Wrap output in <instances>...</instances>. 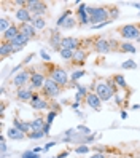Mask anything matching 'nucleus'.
<instances>
[{
    "mask_svg": "<svg viewBox=\"0 0 140 158\" xmlns=\"http://www.w3.org/2000/svg\"><path fill=\"white\" fill-rule=\"evenodd\" d=\"M88 15H89V21L92 23V26H97L102 23L108 21V11L105 10L104 6H88Z\"/></svg>",
    "mask_w": 140,
    "mask_h": 158,
    "instance_id": "1",
    "label": "nucleus"
},
{
    "mask_svg": "<svg viewBox=\"0 0 140 158\" xmlns=\"http://www.w3.org/2000/svg\"><path fill=\"white\" fill-rule=\"evenodd\" d=\"M113 91H115V86L108 85L105 81H100L96 85V94L100 98V101H110L111 96H113Z\"/></svg>",
    "mask_w": 140,
    "mask_h": 158,
    "instance_id": "2",
    "label": "nucleus"
},
{
    "mask_svg": "<svg viewBox=\"0 0 140 158\" xmlns=\"http://www.w3.org/2000/svg\"><path fill=\"white\" fill-rule=\"evenodd\" d=\"M119 34L124 37L126 40H132V39H138L140 37V27L134 26V24H126L121 27Z\"/></svg>",
    "mask_w": 140,
    "mask_h": 158,
    "instance_id": "3",
    "label": "nucleus"
},
{
    "mask_svg": "<svg viewBox=\"0 0 140 158\" xmlns=\"http://www.w3.org/2000/svg\"><path fill=\"white\" fill-rule=\"evenodd\" d=\"M51 80H54L59 86H64L65 83H67V80H69L67 72H65L64 69H61V67H54L53 72H51Z\"/></svg>",
    "mask_w": 140,
    "mask_h": 158,
    "instance_id": "4",
    "label": "nucleus"
},
{
    "mask_svg": "<svg viewBox=\"0 0 140 158\" xmlns=\"http://www.w3.org/2000/svg\"><path fill=\"white\" fill-rule=\"evenodd\" d=\"M59 91H61V88H59V85L56 83L54 80H51V78H48L45 81V86H43V93L46 96H50V98H56L59 94Z\"/></svg>",
    "mask_w": 140,
    "mask_h": 158,
    "instance_id": "5",
    "label": "nucleus"
},
{
    "mask_svg": "<svg viewBox=\"0 0 140 158\" xmlns=\"http://www.w3.org/2000/svg\"><path fill=\"white\" fill-rule=\"evenodd\" d=\"M58 26L59 27H64V29H70V27L75 26V18L70 15V11H65L58 19Z\"/></svg>",
    "mask_w": 140,
    "mask_h": 158,
    "instance_id": "6",
    "label": "nucleus"
},
{
    "mask_svg": "<svg viewBox=\"0 0 140 158\" xmlns=\"http://www.w3.org/2000/svg\"><path fill=\"white\" fill-rule=\"evenodd\" d=\"M27 10L29 11H34L35 13V16H40V15H43L45 11H46V5L43 3V2H37V0H30V2H27Z\"/></svg>",
    "mask_w": 140,
    "mask_h": 158,
    "instance_id": "7",
    "label": "nucleus"
},
{
    "mask_svg": "<svg viewBox=\"0 0 140 158\" xmlns=\"http://www.w3.org/2000/svg\"><path fill=\"white\" fill-rule=\"evenodd\" d=\"M16 19L21 21V24H30L34 21V18L30 16V11L27 8H19L16 11Z\"/></svg>",
    "mask_w": 140,
    "mask_h": 158,
    "instance_id": "8",
    "label": "nucleus"
},
{
    "mask_svg": "<svg viewBox=\"0 0 140 158\" xmlns=\"http://www.w3.org/2000/svg\"><path fill=\"white\" fill-rule=\"evenodd\" d=\"M30 75L32 73L30 72H27V70H24V72H19L18 75L13 78V83H14V86H18V88H22L27 81L30 80Z\"/></svg>",
    "mask_w": 140,
    "mask_h": 158,
    "instance_id": "9",
    "label": "nucleus"
},
{
    "mask_svg": "<svg viewBox=\"0 0 140 158\" xmlns=\"http://www.w3.org/2000/svg\"><path fill=\"white\" fill-rule=\"evenodd\" d=\"M78 39H75V37H64L62 39V43H61V46L64 50H72V51H77V48H78Z\"/></svg>",
    "mask_w": 140,
    "mask_h": 158,
    "instance_id": "10",
    "label": "nucleus"
},
{
    "mask_svg": "<svg viewBox=\"0 0 140 158\" xmlns=\"http://www.w3.org/2000/svg\"><path fill=\"white\" fill-rule=\"evenodd\" d=\"M86 102H88V106L91 109H94V110H100V104H102V101L100 98L96 94V93H88L86 94Z\"/></svg>",
    "mask_w": 140,
    "mask_h": 158,
    "instance_id": "11",
    "label": "nucleus"
},
{
    "mask_svg": "<svg viewBox=\"0 0 140 158\" xmlns=\"http://www.w3.org/2000/svg\"><path fill=\"white\" fill-rule=\"evenodd\" d=\"M29 40H30L29 37H26V35L19 34V35H18L16 39H13L10 43H11V46L14 48V51H19V50L22 48V46H26V45H27V42H29Z\"/></svg>",
    "mask_w": 140,
    "mask_h": 158,
    "instance_id": "12",
    "label": "nucleus"
},
{
    "mask_svg": "<svg viewBox=\"0 0 140 158\" xmlns=\"http://www.w3.org/2000/svg\"><path fill=\"white\" fill-rule=\"evenodd\" d=\"M45 77L42 75V73H37V72H32V75H30V85L32 88H43L45 86Z\"/></svg>",
    "mask_w": 140,
    "mask_h": 158,
    "instance_id": "13",
    "label": "nucleus"
},
{
    "mask_svg": "<svg viewBox=\"0 0 140 158\" xmlns=\"http://www.w3.org/2000/svg\"><path fill=\"white\" fill-rule=\"evenodd\" d=\"M21 34V31H19V27H16V26H13L11 24V27L8 29L6 32H3V40H6V42H11L13 39H16L18 35Z\"/></svg>",
    "mask_w": 140,
    "mask_h": 158,
    "instance_id": "14",
    "label": "nucleus"
},
{
    "mask_svg": "<svg viewBox=\"0 0 140 158\" xmlns=\"http://www.w3.org/2000/svg\"><path fill=\"white\" fill-rule=\"evenodd\" d=\"M111 50V43L110 42H107V40H97V43H96V51L97 53H102V54H105V53H108Z\"/></svg>",
    "mask_w": 140,
    "mask_h": 158,
    "instance_id": "15",
    "label": "nucleus"
},
{
    "mask_svg": "<svg viewBox=\"0 0 140 158\" xmlns=\"http://www.w3.org/2000/svg\"><path fill=\"white\" fill-rule=\"evenodd\" d=\"M88 6L85 5V3H81L80 6H78V18H80V21H81V24H86L88 21H89V16H88Z\"/></svg>",
    "mask_w": 140,
    "mask_h": 158,
    "instance_id": "16",
    "label": "nucleus"
},
{
    "mask_svg": "<svg viewBox=\"0 0 140 158\" xmlns=\"http://www.w3.org/2000/svg\"><path fill=\"white\" fill-rule=\"evenodd\" d=\"M19 31H21V34H22V35L29 37V39H32V37L35 35V27H34L32 24H21Z\"/></svg>",
    "mask_w": 140,
    "mask_h": 158,
    "instance_id": "17",
    "label": "nucleus"
},
{
    "mask_svg": "<svg viewBox=\"0 0 140 158\" xmlns=\"http://www.w3.org/2000/svg\"><path fill=\"white\" fill-rule=\"evenodd\" d=\"M11 53H14V48L11 46V43L10 42H3L2 46H0V56L6 58L8 54H11Z\"/></svg>",
    "mask_w": 140,
    "mask_h": 158,
    "instance_id": "18",
    "label": "nucleus"
},
{
    "mask_svg": "<svg viewBox=\"0 0 140 158\" xmlns=\"http://www.w3.org/2000/svg\"><path fill=\"white\" fill-rule=\"evenodd\" d=\"M8 137H10V139H16V141H21V139H24V133L19 131L18 128H10V129H8Z\"/></svg>",
    "mask_w": 140,
    "mask_h": 158,
    "instance_id": "19",
    "label": "nucleus"
},
{
    "mask_svg": "<svg viewBox=\"0 0 140 158\" xmlns=\"http://www.w3.org/2000/svg\"><path fill=\"white\" fill-rule=\"evenodd\" d=\"M32 91H29V89H19L18 91V99L19 101H32Z\"/></svg>",
    "mask_w": 140,
    "mask_h": 158,
    "instance_id": "20",
    "label": "nucleus"
},
{
    "mask_svg": "<svg viewBox=\"0 0 140 158\" xmlns=\"http://www.w3.org/2000/svg\"><path fill=\"white\" fill-rule=\"evenodd\" d=\"M32 26L35 27V31H42V29H45L46 23H45V19H43V18H40V16H34Z\"/></svg>",
    "mask_w": 140,
    "mask_h": 158,
    "instance_id": "21",
    "label": "nucleus"
},
{
    "mask_svg": "<svg viewBox=\"0 0 140 158\" xmlns=\"http://www.w3.org/2000/svg\"><path fill=\"white\" fill-rule=\"evenodd\" d=\"M30 128H32V133L34 131H43V120L42 118H37L34 122H30Z\"/></svg>",
    "mask_w": 140,
    "mask_h": 158,
    "instance_id": "22",
    "label": "nucleus"
},
{
    "mask_svg": "<svg viewBox=\"0 0 140 158\" xmlns=\"http://www.w3.org/2000/svg\"><path fill=\"white\" fill-rule=\"evenodd\" d=\"M14 128H18V129H19V131H22L24 134L29 131V129H32V128H30V123H24V122H19V120H16V122H14Z\"/></svg>",
    "mask_w": 140,
    "mask_h": 158,
    "instance_id": "23",
    "label": "nucleus"
},
{
    "mask_svg": "<svg viewBox=\"0 0 140 158\" xmlns=\"http://www.w3.org/2000/svg\"><path fill=\"white\" fill-rule=\"evenodd\" d=\"M119 50L121 51H124V53H135V46L132 45V43H121V46H119Z\"/></svg>",
    "mask_w": 140,
    "mask_h": 158,
    "instance_id": "24",
    "label": "nucleus"
},
{
    "mask_svg": "<svg viewBox=\"0 0 140 158\" xmlns=\"http://www.w3.org/2000/svg\"><path fill=\"white\" fill-rule=\"evenodd\" d=\"M59 53H61V58H62V59H73V54H75V51H72V50H64V48H61Z\"/></svg>",
    "mask_w": 140,
    "mask_h": 158,
    "instance_id": "25",
    "label": "nucleus"
},
{
    "mask_svg": "<svg viewBox=\"0 0 140 158\" xmlns=\"http://www.w3.org/2000/svg\"><path fill=\"white\" fill-rule=\"evenodd\" d=\"M85 58H86V53L83 51V50H77L75 54H73V59L78 61V62H83V61H85Z\"/></svg>",
    "mask_w": 140,
    "mask_h": 158,
    "instance_id": "26",
    "label": "nucleus"
},
{
    "mask_svg": "<svg viewBox=\"0 0 140 158\" xmlns=\"http://www.w3.org/2000/svg\"><path fill=\"white\" fill-rule=\"evenodd\" d=\"M30 104H32L34 109H38V110L48 107V102H46V101H42V99H40V101H37V102H30Z\"/></svg>",
    "mask_w": 140,
    "mask_h": 158,
    "instance_id": "27",
    "label": "nucleus"
},
{
    "mask_svg": "<svg viewBox=\"0 0 140 158\" xmlns=\"http://www.w3.org/2000/svg\"><path fill=\"white\" fill-rule=\"evenodd\" d=\"M11 27V24H10V21L6 19V18H2V21H0V31L2 32H6L8 29Z\"/></svg>",
    "mask_w": 140,
    "mask_h": 158,
    "instance_id": "28",
    "label": "nucleus"
},
{
    "mask_svg": "<svg viewBox=\"0 0 140 158\" xmlns=\"http://www.w3.org/2000/svg\"><path fill=\"white\" fill-rule=\"evenodd\" d=\"M51 43H53V45L56 46V48H58V46H59V45L62 43V39H61V35H59L58 32H54V35L51 37Z\"/></svg>",
    "mask_w": 140,
    "mask_h": 158,
    "instance_id": "29",
    "label": "nucleus"
},
{
    "mask_svg": "<svg viewBox=\"0 0 140 158\" xmlns=\"http://www.w3.org/2000/svg\"><path fill=\"white\" fill-rule=\"evenodd\" d=\"M118 85L121 86V88H126V80H124V77L123 75H115V78H113Z\"/></svg>",
    "mask_w": 140,
    "mask_h": 158,
    "instance_id": "30",
    "label": "nucleus"
},
{
    "mask_svg": "<svg viewBox=\"0 0 140 158\" xmlns=\"http://www.w3.org/2000/svg\"><path fill=\"white\" fill-rule=\"evenodd\" d=\"M22 158H40V155L35 153L34 150H27V152L22 153Z\"/></svg>",
    "mask_w": 140,
    "mask_h": 158,
    "instance_id": "31",
    "label": "nucleus"
},
{
    "mask_svg": "<svg viewBox=\"0 0 140 158\" xmlns=\"http://www.w3.org/2000/svg\"><path fill=\"white\" fill-rule=\"evenodd\" d=\"M43 136H46L43 131H34L32 134H29V139H42Z\"/></svg>",
    "mask_w": 140,
    "mask_h": 158,
    "instance_id": "32",
    "label": "nucleus"
},
{
    "mask_svg": "<svg viewBox=\"0 0 140 158\" xmlns=\"http://www.w3.org/2000/svg\"><path fill=\"white\" fill-rule=\"evenodd\" d=\"M123 69H137V64L134 61H126L123 62Z\"/></svg>",
    "mask_w": 140,
    "mask_h": 158,
    "instance_id": "33",
    "label": "nucleus"
},
{
    "mask_svg": "<svg viewBox=\"0 0 140 158\" xmlns=\"http://www.w3.org/2000/svg\"><path fill=\"white\" fill-rule=\"evenodd\" d=\"M83 75H85V70H73V73H72V80L75 81V80H78V78H81Z\"/></svg>",
    "mask_w": 140,
    "mask_h": 158,
    "instance_id": "34",
    "label": "nucleus"
},
{
    "mask_svg": "<svg viewBox=\"0 0 140 158\" xmlns=\"http://www.w3.org/2000/svg\"><path fill=\"white\" fill-rule=\"evenodd\" d=\"M89 148H91V147H88V145H80V147L75 148V152H77V153H88Z\"/></svg>",
    "mask_w": 140,
    "mask_h": 158,
    "instance_id": "35",
    "label": "nucleus"
},
{
    "mask_svg": "<svg viewBox=\"0 0 140 158\" xmlns=\"http://www.w3.org/2000/svg\"><path fill=\"white\" fill-rule=\"evenodd\" d=\"M0 150H2V153L6 152V142H5V137L3 136L0 137Z\"/></svg>",
    "mask_w": 140,
    "mask_h": 158,
    "instance_id": "36",
    "label": "nucleus"
},
{
    "mask_svg": "<svg viewBox=\"0 0 140 158\" xmlns=\"http://www.w3.org/2000/svg\"><path fill=\"white\" fill-rule=\"evenodd\" d=\"M56 115H58L56 112H50V114H48V117H46V123H48V125H51V122H53V120L56 118Z\"/></svg>",
    "mask_w": 140,
    "mask_h": 158,
    "instance_id": "37",
    "label": "nucleus"
},
{
    "mask_svg": "<svg viewBox=\"0 0 140 158\" xmlns=\"http://www.w3.org/2000/svg\"><path fill=\"white\" fill-rule=\"evenodd\" d=\"M40 56H42L45 61H51V54H48L45 50H42V51H40Z\"/></svg>",
    "mask_w": 140,
    "mask_h": 158,
    "instance_id": "38",
    "label": "nucleus"
},
{
    "mask_svg": "<svg viewBox=\"0 0 140 158\" xmlns=\"http://www.w3.org/2000/svg\"><path fill=\"white\" fill-rule=\"evenodd\" d=\"M77 131H83V133H86V134H89V133H91L86 126H78V128H77Z\"/></svg>",
    "mask_w": 140,
    "mask_h": 158,
    "instance_id": "39",
    "label": "nucleus"
},
{
    "mask_svg": "<svg viewBox=\"0 0 140 158\" xmlns=\"http://www.w3.org/2000/svg\"><path fill=\"white\" fill-rule=\"evenodd\" d=\"M54 144H56V142H50V144H46V145L43 147V150H50V148H51V147H53Z\"/></svg>",
    "mask_w": 140,
    "mask_h": 158,
    "instance_id": "40",
    "label": "nucleus"
},
{
    "mask_svg": "<svg viewBox=\"0 0 140 158\" xmlns=\"http://www.w3.org/2000/svg\"><path fill=\"white\" fill-rule=\"evenodd\" d=\"M50 128H51V125H48V123H46V125H45V128H43V133L46 134V133L50 131Z\"/></svg>",
    "mask_w": 140,
    "mask_h": 158,
    "instance_id": "41",
    "label": "nucleus"
},
{
    "mask_svg": "<svg viewBox=\"0 0 140 158\" xmlns=\"http://www.w3.org/2000/svg\"><path fill=\"white\" fill-rule=\"evenodd\" d=\"M37 101H40V96H38V94H34V96H32V101H30V102H37Z\"/></svg>",
    "mask_w": 140,
    "mask_h": 158,
    "instance_id": "42",
    "label": "nucleus"
},
{
    "mask_svg": "<svg viewBox=\"0 0 140 158\" xmlns=\"http://www.w3.org/2000/svg\"><path fill=\"white\" fill-rule=\"evenodd\" d=\"M91 158H105V155H102V153H96V155H92Z\"/></svg>",
    "mask_w": 140,
    "mask_h": 158,
    "instance_id": "43",
    "label": "nucleus"
},
{
    "mask_svg": "<svg viewBox=\"0 0 140 158\" xmlns=\"http://www.w3.org/2000/svg\"><path fill=\"white\" fill-rule=\"evenodd\" d=\"M67 155H69V153H67V152H65V153H61V155H59L58 158H67Z\"/></svg>",
    "mask_w": 140,
    "mask_h": 158,
    "instance_id": "44",
    "label": "nucleus"
},
{
    "mask_svg": "<svg viewBox=\"0 0 140 158\" xmlns=\"http://www.w3.org/2000/svg\"><path fill=\"white\" fill-rule=\"evenodd\" d=\"M121 118H127V114L126 112H121Z\"/></svg>",
    "mask_w": 140,
    "mask_h": 158,
    "instance_id": "45",
    "label": "nucleus"
},
{
    "mask_svg": "<svg viewBox=\"0 0 140 158\" xmlns=\"http://www.w3.org/2000/svg\"><path fill=\"white\" fill-rule=\"evenodd\" d=\"M137 40H138V43H140V37H138V39H137Z\"/></svg>",
    "mask_w": 140,
    "mask_h": 158,
    "instance_id": "46",
    "label": "nucleus"
}]
</instances>
